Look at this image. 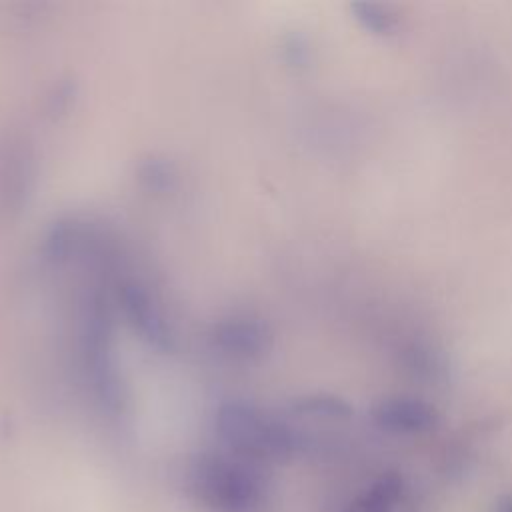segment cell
Returning a JSON list of instances; mask_svg holds the SVG:
<instances>
[{
    "label": "cell",
    "mask_w": 512,
    "mask_h": 512,
    "mask_svg": "<svg viewBox=\"0 0 512 512\" xmlns=\"http://www.w3.org/2000/svg\"><path fill=\"white\" fill-rule=\"evenodd\" d=\"M192 498L208 512H264L270 486L258 464L234 454H202L188 472Z\"/></svg>",
    "instance_id": "1"
},
{
    "label": "cell",
    "mask_w": 512,
    "mask_h": 512,
    "mask_svg": "<svg viewBox=\"0 0 512 512\" xmlns=\"http://www.w3.org/2000/svg\"><path fill=\"white\" fill-rule=\"evenodd\" d=\"M216 430L230 454L258 466L288 460L302 442L286 422L270 418L244 402L224 404L216 416Z\"/></svg>",
    "instance_id": "2"
},
{
    "label": "cell",
    "mask_w": 512,
    "mask_h": 512,
    "mask_svg": "<svg viewBox=\"0 0 512 512\" xmlns=\"http://www.w3.org/2000/svg\"><path fill=\"white\" fill-rule=\"evenodd\" d=\"M372 424L394 436H414L432 430L438 414L432 404L416 396H388L370 408Z\"/></svg>",
    "instance_id": "3"
},
{
    "label": "cell",
    "mask_w": 512,
    "mask_h": 512,
    "mask_svg": "<svg viewBox=\"0 0 512 512\" xmlns=\"http://www.w3.org/2000/svg\"><path fill=\"white\" fill-rule=\"evenodd\" d=\"M124 302L130 318L138 328L158 346L170 344V334L166 330V320L160 308L152 302L150 294L138 286H128L124 292Z\"/></svg>",
    "instance_id": "4"
},
{
    "label": "cell",
    "mask_w": 512,
    "mask_h": 512,
    "mask_svg": "<svg viewBox=\"0 0 512 512\" xmlns=\"http://www.w3.org/2000/svg\"><path fill=\"white\" fill-rule=\"evenodd\" d=\"M214 342L234 356H254L266 346V332L260 322H226L214 332Z\"/></svg>",
    "instance_id": "5"
},
{
    "label": "cell",
    "mask_w": 512,
    "mask_h": 512,
    "mask_svg": "<svg viewBox=\"0 0 512 512\" xmlns=\"http://www.w3.org/2000/svg\"><path fill=\"white\" fill-rule=\"evenodd\" d=\"M402 478L388 472L358 494L342 512H394L402 498Z\"/></svg>",
    "instance_id": "6"
},
{
    "label": "cell",
    "mask_w": 512,
    "mask_h": 512,
    "mask_svg": "<svg viewBox=\"0 0 512 512\" xmlns=\"http://www.w3.org/2000/svg\"><path fill=\"white\" fill-rule=\"evenodd\" d=\"M294 412H298L300 416L316 418V420L342 422V420H348L352 416V406L346 400L338 398V396L316 394V396H308V398L298 400L294 404Z\"/></svg>",
    "instance_id": "7"
},
{
    "label": "cell",
    "mask_w": 512,
    "mask_h": 512,
    "mask_svg": "<svg viewBox=\"0 0 512 512\" xmlns=\"http://www.w3.org/2000/svg\"><path fill=\"white\" fill-rule=\"evenodd\" d=\"M350 8L354 18L366 32L380 38L392 36L396 32V26H398L396 16L386 6L376 2H356Z\"/></svg>",
    "instance_id": "8"
},
{
    "label": "cell",
    "mask_w": 512,
    "mask_h": 512,
    "mask_svg": "<svg viewBox=\"0 0 512 512\" xmlns=\"http://www.w3.org/2000/svg\"><path fill=\"white\" fill-rule=\"evenodd\" d=\"M492 512H512V494H500L494 502V510Z\"/></svg>",
    "instance_id": "9"
}]
</instances>
